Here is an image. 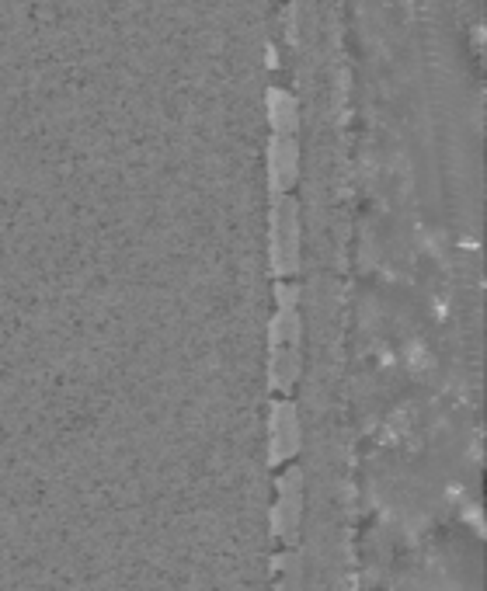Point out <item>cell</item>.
<instances>
[{
  "mask_svg": "<svg viewBox=\"0 0 487 591\" xmlns=\"http://www.w3.org/2000/svg\"><path fill=\"white\" fill-rule=\"evenodd\" d=\"M272 272L275 279H293L300 272V206L293 195H275L272 209Z\"/></svg>",
  "mask_w": 487,
  "mask_h": 591,
  "instance_id": "6da1fadb",
  "label": "cell"
},
{
  "mask_svg": "<svg viewBox=\"0 0 487 591\" xmlns=\"http://www.w3.org/2000/svg\"><path fill=\"white\" fill-rule=\"evenodd\" d=\"M300 178V143L296 133H272L268 140V185L272 195H286Z\"/></svg>",
  "mask_w": 487,
  "mask_h": 591,
  "instance_id": "7a4b0ae2",
  "label": "cell"
},
{
  "mask_svg": "<svg viewBox=\"0 0 487 591\" xmlns=\"http://www.w3.org/2000/svg\"><path fill=\"white\" fill-rule=\"evenodd\" d=\"M268 439H272V463H286L289 456L300 452V414L289 400H279L272 407V421H268Z\"/></svg>",
  "mask_w": 487,
  "mask_h": 591,
  "instance_id": "3957f363",
  "label": "cell"
},
{
  "mask_svg": "<svg viewBox=\"0 0 487 591\" xmlns=\"http://www.w3.org/2000/svg\"><path fill=\"white\" fill-rule=\"evenodd\" d=\"M300 484H303V473L300 470H289L286 477L279 480V508H275V532L282 539H293L296 536V525H300Z\"/></svg>",
  "mask_w": 487,
  "mask_h": 591,
  "instance_id": "277c9868",
  "label": "cell"
},
{
  "mask_svg": "<svg viewBox=\"0 0 487 591\" xmlns=\"http://www.w3.org/2000/svg\"><path fill=\"white\" fill-rule=\"evenodd\" d=\"M296 379H300V348L272 345V366H268V383H272V390L289 393Z\"/></svg>",
  "mask_w": 487,
  "mask_h": 591,
  "instance_id": "5b68a950",
  "label": "cell"
},
{
  "mask_svg": "<svg viewBox=\"0 0 487 591\" xmlns=\"http://www.w3.org/2000/svg\"><path fill=\"white\" fill-rule=\"evenodd\" d=\"M265 108L275 133H296V126H300V105H296L293 94L282 91V87H272L265 94Z\"/></svg>",
  "mask_w": 487,
  "mask_h": 591,
  "instance_id": "8992f818",
  "label": "cell"
},
{
  "mask_svg": "<svg viewBox=\"0 0 487 591\" xmlns=\"http://www.w3.org/2000/svg\"><path fill=\"white\" fill-rule=\"evenodd\" d=\"M300 338H303V320L296 310H275L272 324H268V341L272 345H293L300 348Z\"/></svg>",
  "mask_w": 487,
  "mask_h": 591,
  "instance_id": "52a82bcc",
  "label": "cell"
},
{
  "mask_svg": "<svg viewBox=\"0 0 487 591\" xmlns=\"http://www.w3.org/2000/svg\"><path fill=\"white\" fill-rule=\"evenodd\" d=\"M275 303H279V310H296V303H300L296 282H289V279L275 282Z\"/></svg>",
  "mask_w": 487,
  "mask_h": 591,
  "instance_id": "ba28073f",
  "label": "cell"
}]
</instances>
